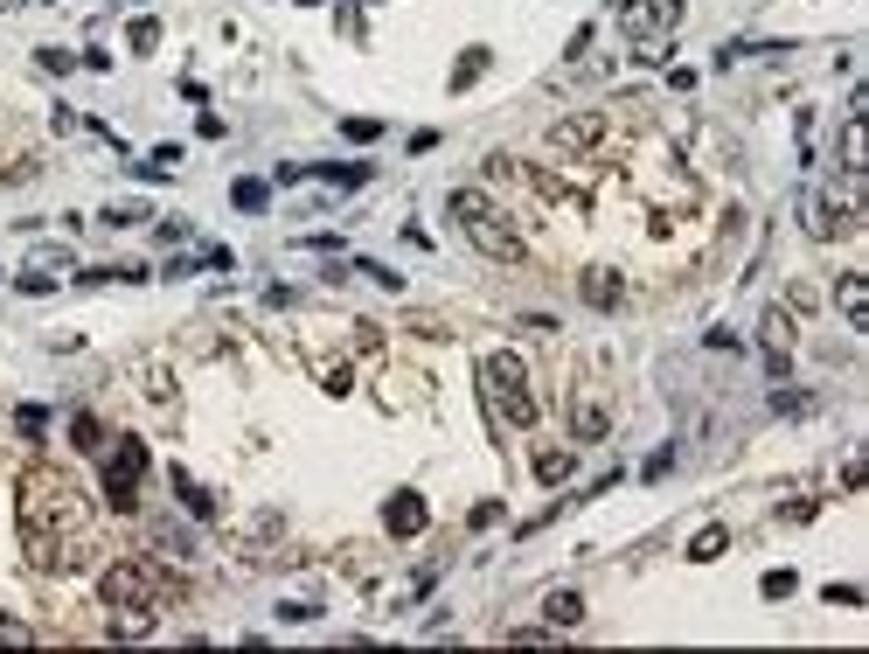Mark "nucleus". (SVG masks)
<instances>
[{
  "label": "nucleus",
  "mask_w": 869,
  "mask_h": 654,
  "mask_svg": "<svg viewBox=\"0 0 869 654\" xmlns=\"http://www.w3.org/2000/svg\"><path fill=\"white\" fill-rule=\"evenodd\" d=\"M445 209H452V223L466 230V244H473L480 258H494V265H522V258H529V237L515 230V216H501L480 188H452Z\"/></svg>",
  "instance_id": "obj_1"
},
{
  "label": "nucleus",
  "mask_w": 869,
  "mask_h": 654,
  "mask_svg": "<svg viewBox=\"0 0 869 654\" xmlns=\"http://www.w3.org/2000/svg\"><path fill=\"white\" fill-rule=\"evenodd\" d=\"M480 383H487V404H494V418H501V425L529 432V425L543 418V411H536V397H529V369H522V355H508V348L480 355Z\"/></svg>",
  "instance_id": "obj_2"
},
{
  "label": "nucleus",
  "mask_w": 869,
  "mask_h": 654,
  "mask_svg": "<svg viewBox=\"0 0 869 654\" xmlns=\"http://www.w3.org/2000/svg\"><path fill=\"white\" fill-rule=\"evenodd\" d=\"M856 223H863V174H842V181H828V188L807 195V230H814L821 244L849 237Z\"/></svg>",
  "instance_id": "obj_3"
},
{
  "label": "nucleus",
  "mask_w": 869,
  "mask_h": 654,
  "mask_svg": "<svg viewBox=\"0 0 869 654\" xmlns=\"http://www.w3.org/2000/svg\"><path fill=\"white\" fill-rule=\"evenodd\" d=\"M140 481H146V439H112V453H105V474H98V488L112 508H140Z\"/></svg>",
  "instance_id": "obj_4"
},
{
  "label": "nucleus",
  "mask_w": 869,
  "mask_h": 654,
  "mask_svg": "<svg viewBox=\"0 0 869 654\" xmlns=\"http://www.w3.org/2000/svg\"><path fill=\"white\" fill-rule=\"evenodd\" d=\"M98 592H105V606H112V613H140V606H153V599H160V578L146 571V557H119V564H105Z\"/></svg>",
  "instance_id": "obj_5"
},
{
  "label": "nucleus",
  "mask_w": 869,
  "mask_h": 654,
  "mask_svg": "<svg viewBox=\"0 0 869 654\" xmlns=\"http://www.w3.org/2000/svg\"><path fill=\"white\" fill-rule=\"evenodd\" d=\"M612 14H619V28H626L633 42H647V35H661V28L682 21V0H619Z\"/></svg>",
  "instance_id": "obj_6"
},
{
  "label": "nucleus",
  "mask_w": 869,
  "mask_h": 654,
  "mask_svg": "<svg viewBox=\"0 0 869 654\" xmlns=\"http://www.w3.org/2000/svg\"><path fill=\"white\" fill-rule=\"evenodd\" d=\"M425 522H432V501H425L418 488H397L390 501H383V529H390L397 543H404V536H418Z\"/></svg>",
  "instance_id": "obj_7"
},
{
  "label": "nucleus",
  "mask_w": 869,
  "mask_h": 654,
  "mask_svg": "<svg viewBox=\"0 0 869 654\" xmlns=\"http://www.w3.org/2000/svg\"><path fill=\"white\" fill-rule=\"evenodd\" d=\"M758 341H765V369L786 376L793 369V321H786V307H765L758 314Z\"/></svg>",
  "instance_id": "obj_8"
},
{
  "label": "nucleus",
  "mask_w": 869,
  "mask_h": 654,
  "mask_svg": "<svg viewBox=\"0 0 869 654\" xmlns=\"http://www.w3.org/2000/svg\"><path fill=\"white\" fill-rule=\"evenodd\" d=\"M598 133H605V119H598V112H578V119H557V126H550V147H557V154H584V147H598Z\"/></svg>",
  "instance_id": "obj_9"
},
{
  "label": "nucleus",
  "mask_w": 869,
  "mask_h": 654,
  "mask_svg": "<svg viewBox=\"0 0 869 654\" xmlns=\"http://www.w3.org/2000/svg\"><path fill=\"white\" fill-rule=\"evenodd\" d=\"M578 293H584V307H598V314H619V307H626V286H619V272H605V265L584 272Z\"/></svg>",
  "instance_id": "obj_10"
},
{
  "label": "nucleus",
  "mask_w": 869,
  "mask_h": 654,
  "mask_svg": "<svg viewBox=\"0 0 869 654\" xmlns=\"http://www.w3.org/2000/svg\"><path fill=\"white\" fill-rule=\"evenodd\" d=\"M835 307L849 314V327H869V279L863 272H842L835 279Z\"/></svg>",
  "instance_id": "obj_11"
},
{
  "label": "nucleus",
  "mask_w": 869,
  "mask_h": 654,
  "mask_svg": "<svg viewBox=\"0 0 869 654\" xmlns=\"http://www.w3.org/2000/svg\"><path fill=\"white\" fill-rule=\"evenodd\" d=\"M167 481H174V494H181V508H188V515H195V522H216V494L202 488V481H195V474H188V467H174V474H167Z\"/></svg>",
  "instance_id": "obj_12"
},
{
  "label": "nucleus",
  "mask_w": 869,
  "mask_h": 654,
  "mask_svg": "<svg viewBox=\"0 0 869 654\" xmlns=\"http://www.w3.org/2000/svg\"><path fill=\"white\" fill-rule=\"evenodd\" d=\"M529 467H536V481H543V488H564V481L578 474V453H571V446H543Z\"/></svg>",
  "instance_id": "obj_13"
},
{
  "label": "nucleus",
  "mask_w": 869,
  "mask_h": 654,
  "mask_svg": "<svg viewBox=\"0 0 869 654\" xmlns=\"http://www.w3.org/2000/svg\"><path fill=\"white\" fill-rule=\"evenodd\" d=\"M605 425H612V418H605V404H591V397H578V404H571V439H578V446H598V439H605Z\"/></svg>",
  "instance_id": "obj_14"
},
{
  "label": "nucleus",
  "mask_w": 869,
  "mask_h": 654,
  "mask_svg": "<svg viewBox=\"0 0 869 654\" xmlns=\"http://www.w3.org/2000/svg\"><path fill=\"white\" fill-rule=\"evenodd\" d=\"M306 181H327V188H341V195H348V188H369V167L355 161H320V167H306Z\"/></svg>",
  "instance_id": "obj_15"
},
{
  "label": "nucleus",
  "mask_w": 869,
  "mask_h": 654,
  "mask_svg": "<svg viewBox=\"0 0 869 654\" xmlns=\"http://www.w3.org/2000/svg\"><path fill=\"white\" fill-rule=\"evenodd\" d=\"M543 620H550L557 634H564V627H578V620H584V599L571 592V585H557V592L543 599Z\"/></svg>",
  "instance_id": "obj_16"
},
{
  "label": "nucleus",
  "mask_w": 869,
  "mask_h": 654,
  "mask_svg": "<svg viewBox=\"0 0 869 654\" xmlns=\"http://www.w3.org/2000/svg\"><path fill=\"white\" fill-rule=\"evenodd\" d=\"M724 543H730V529H724V522H710V529H696V536H689V557H696V564H710V557H724Z\"/></svg>",
  "instance_id": "obj_17"
},
{
  "label": "nucleus",
  "mask_w": 869,
  "mask_h": 654,
  "mask_svg": "<svg viewBox=\"0 0 869 654\" xmlns=\"http://www.w3.org/2000/svg\"><path fill=\"white\" fill-rule=\"evenodd\" d=\"M140 223H160L146 202H112V209H105V230H140Z\"/></svg>",
  "instance_id": "obj_18"
},
{
  "label": "nucleus",
  "mask_w": 869,
  "mask_h": 654,
  "mask_svg": "<svg viewBox=\"0 0 869 654\" xmlns=\"http://www.w3.org/2000/svg\"><path fill=\"white\" fill-rule=\"evenodd\" d=\"M112 641H153V606H140V613H119V620H112Z\"/></svg>",
  "instance_id": "obj_19"
},
{
  "label": "nucleus",
  "mask_w": 869,
  "mask_h": 654,
  "mask_svg": "<svg viewBox=\"0 0 869 654\" xmlns=\"http://www.w3.org/2000/svg\"><path fill=\"white\" fill-rule=\"evenodd\" d=\"M842 174H863V119L849 112V126H842Z\"/></svg>",
  "instance_id": "obj_20"
},
{
  "label": "nucleus",
  "mask_w": 869,
  "mask_h": 654,
  "mask_svg": "<svg viewBox=\"0 0 869 654\" xmlns=\"http://www.w3.org/2000/svg\"><path fill=\"white\" fill-rule=\"evenodd\" d=\"M98 439H105V425H98L91 411H77V418H70V446H77V453H98Z\"/></svg>",
  "instance_id": "obj_21"
},
{
  "label": "nucleus",
  "mask_w": 869,
  "mask_h": 654,
  "mask_svg": "<svg viewBox=\"0 0 869 654\" xmlns=\"http://www.w3.org/2000/svg\"><path fill=\"white\" fill-rule=\"evenodd\" d=\"M480 70H487V49H466V56L452 63V91H466V84H473Z\"/></svg>",
  "instance_id": "obj_22"
},
{
  "label": "nucleus",
  "mask_w": 869,
  "mask_h": 654,
  "mask_svg": "<svg viewBox=\"0 0 869 654\" xmlns=\"http://www.w3.org/2000/svg\"><path fill=\"white\" fill-rule=\"evenodd\" d=\"M230 202H237V209H265L272 188H265V181H230Z\"/></svg>",
  "instance_id": "obj_23"
},
{
  "label": "nucleus",
  "mask_w": 869,
  "mask_h": 654,
  "mask_svg": "<svg viewBox=\"0 0 869 654\" xmlns=\"http://www.w3.org/2000/svg\"><path fill=\"white\" fill-rule=\"evenodd\" d=\"M14 432H21V439H42V432H49V411H42V404H21V411H14Z\"/></svg>",
  "instance_id": "obj_24"
},
{
  "label": "nucleus",
  "mask_w": 869,
  "mask_h": 654,
  "mask_svg": "<svg viewBox=\"0 0 869 654\" xmlns=\"http://www.w3.org/2000/svg\"><path fill=\"white\" fill-rule=\"evenodd\" d=\"M279 620H286V627H306V620H320V599H279Z\"/></svg>",
  "instance_id": "obj_25"
},
{
  "label": "nucleus",
  "mask_w": 869,
  "mask_h": 654,
  "mask_svg": "<svg viewBox=\"0 0 869 654\" xmlns=\"http://www.w3.org/2000/svg\"><path fill=\"white\" fill-rule=\"evenodd\" d=\"M126 42H133V49H160V21H153V14H140V21H133V28H126Z\"/></svg>",
  "instance_id": "obj_26"
},
{
  "label": "nucleus",
  "mask_w": 869,
  "mask_h": 654,
  "mask_svg": "<svg viewBox=\"0 0 869 654\" xmlns=\"http://www.w3.org/2000/svg\"><path fill=\"white\" fill-rule=\"evenodd\" d=\"M772 411L779 418H800V411H814V397L807 390H772Z\"/></svg>",
  "instance_id": "obj_27"
},
{
  "label": "nucleus",
  "mask_w": 869,
  "mask_h": 654,
  "mask_svg": "<svg viewBox=\"0 0 869 654\" xmlns=\"http://www.w3.org/2000/svg\"><path fill=\"white\" fill-rule=\"evenodd\" d=\"M28 641H35V627L14 620V613H0V648H28Z\"/></svg>",
  "instance_id": "obj_28"
},
{
  "label": "nucleus",
  "mask_w": 869,
  "mask_h": 654,
  "mask_svg": "<svg viewBox=\"0 0 869 654\" xmlns=\"http://www.w3.org/2000/svg\"><path fill=\"white\" fill-rule=\"evenodd\" d=\"M341 133H348V140H362V147H369V140H383V119H341Z\"/></svg>",
  "instance_id": "obj_29"
},
{
  "label": "nucleus",
  "mask_w": 869,
  "mask_h": 654,
  "mask_svg": "<svg viewBox=\"0 0 869 654\" xmlns=\"http://www.w3.org/2000/svg\"><path fill=\"white\" fill-rule=\"evenodd\" d=\"M14 286H21V293H28V300H42V293H56V279H49V272H21V279H14Z\"/></svg>",
  "instance_id": "obj_30"
},
{
  "label": "nucleus",
  "mask_w": 869,
  "mask_h": 654,
  "mask_svg": "<svg viewBox=\"0 0 869 654\" xmlns=\"http://www.w3.org/2000/svg\"><path fill=\"white\" fill-rule=\"evenodd\" d=\"M146 536H153V543H160V550H174V557H181V550H188V536H181V529H167V522H153V529H146Z\"/></svg>",
  "instance_id": "obj_31"
},
{
  "label": "nucleus",
  "mask_w": 869,
  "mask_h": 654,
  "mask_svg": "<svg viewBox=\"0 0 869 654\" xmlns=\"http://www.w3.org/2000/svg\"><path fill=\"white\" fill-rule=\"evenodd\" d=\"M793 585H800L793 571H765V599H793Z\"/></svg>",
  "instance_id": "obj_32"
},
{
  "label": "nucleus",
  "mask_w": 869,
  "mask_h": 654,
  "mask_svg": "<svg viewBox=\"0 0 869 654\" xmlns=\"http://www.w3.org/2000/svg\"><path fill=\"white\" fill-rule=\"evenodd\" d=\"M35 56H42V70H49V77H63V70H70V63H77V56H70V49H35Z\"/></svg>",
  "instance_id": "obj_33"
},
{
  "label": "nucleus",
  "mask_w": 869,
  "mask_h": 654,
  "mask_svg": "<svg viewBox=\"0 0 869 654\" xmlns=\"http://www.w3.org/2000/svg\"><path fill=\"white\" fill-rule=\"evenodd\" d=\"M508 641H515V648H543V641H550V627H508Z\"/></svg>",
  "instance_id": "obj_34"
},
{
  "label": "nucleus",
  "mask_w": 869,
  "mask_h": 654,
  "mask_svg": "<svg viewBox=\"0 0 869 654\" xmlns=\"http://www.w3.org/2000/svg\"><path fill=\"white\" fill-rule=\"evenodd\" d=\"M466 522H473V529H494V522H501V501H480V508L466 515Z\"/></svg>",
  "instance_id": "obj_35"
},
{
  "label": "nucleus",
  "mask_w": 869,
  "mask_h": 654,
  "mask_svg": "<svg viewBox=\"0 0 869 654\" xmlns=\"http://www.w3.org/2000/svg\"><path fill=\"white\" fill-rule=\"evenodd\" d=\"M35 174H42V161H14L7 167V188H21V181H35Z\"/></svg>",
  "instance_id": "obj_36"
},
{
  "label": "nucleus",
  "mask_w": 869,
  "mask_h": 654,
  "mask_svg": "<svg viewBox=\"0 0 869 654\" xmlns=\"http://www.w3.org/2000/svg\"><path fill=\"white\" fill-rule=\"evenodd\" d=\"M299 7H320V0H299Z\"/></svg>",
  "instance_id": "obj_37"
}]
</instances>
